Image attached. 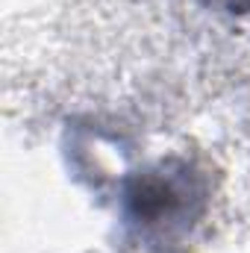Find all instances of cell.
Returning a JSON list of instances; mask_svg holds the SVG:
<instances>
[{
  "mask_svg": "<svg viewBox=\"0 0 250 253\" xmlns=\"http://www.w3.org/2000/svg\"><path fill=\"white\" fill-rule=\"evenodd\" d=\"M126 215L138 227H156L177 218L191 203V183H183L177 174L153 171L129 183L126 189Z\"/></svg>",
  "mask_w": 250,
  "mask_h": 253,
  "instance_id": "1",
  "label": "cell"
}]
</instances>
